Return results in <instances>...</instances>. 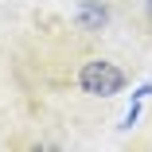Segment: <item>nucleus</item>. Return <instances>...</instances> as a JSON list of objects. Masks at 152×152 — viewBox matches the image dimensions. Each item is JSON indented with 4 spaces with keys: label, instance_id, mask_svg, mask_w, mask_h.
<instances>
[{
    "label": "nucleus",
    "instance_id": "nucleus-1",
    "mask_svg": "<svg viewBox=\"0 0 152 152\" xmlns=\"http://www.w3.org/2000/svg\"><path fill=\"white\" fill-rule=\"evenodd\" d=\"M125 86H129V74L117 63H109V58H90V63H82V70H78V90L90 94V98H113Z\"/></svg>",
    "mask_w": 152,
    "mask_h": 152
},
{
    "label": "nucleus",
    "instance_id": "nucleus-2",
    "mask_svg": "<svg viewBox=\"0 0 152 152\" xmlns=\"http://www.w3.org/2000/svg\"><path fill=\"white\" fill-rule=\"evenodd\" d=\"M74 23L82 27V31H105L109 27V8L102 4V0H82L78 4V12H74Z\"/></svg>",
    "mask_w": 152,
    "mask_h": 152
},
{
    "label": "nucleus",
    "instance_id": "nucleus-3",
    "mask_svg": "<svg viewBox=\"0 0 152 152\" xmlns=\"http://www.w3.org/2000/svg\"><path fill=\"white\" fill-rule=\"evenodd\" d=\"M144 12H148V20H152V0H144Z\"/></svg>",
    "mask_w": 152,
    "mask_h": 152
}]
</instances>
